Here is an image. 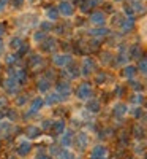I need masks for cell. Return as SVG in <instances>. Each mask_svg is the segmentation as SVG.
Instances as JSON below:
<instances>
[{"label": "cell", "mask_w": 147, "mask_h": 159, "mask_svg": "<svg viewBox=\"0 0 147 159\" xmlns=\"http://www.w3.org/2000/svg\"><path fill=\"white\" fill-rule=\"evenodd\" d=\"M139 32H141L142 40L147 43V18H144V19L139 22Z\"/></svg>", "instance_id": "6da1fadb"}]
</instances>
